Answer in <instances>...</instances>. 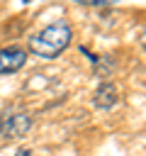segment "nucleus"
<instances>
[{
  "instance_id": "obj_1",
  "label": "nucleus",
  "mask_w": 146,
  "mask_h": 156,
  "mask_svg": "<svg viewBox=\"0 0 146 156\" xmlns=\"http://www.w3.org/2000/svg\"><path fill=\"white\" fill-rule=\"evenodd\" d=\"M73 39V29L66 20H56L46 27H41L32 39H29V51L41 56V58H56L68 49Z\"/></svg>"
},
{
  "instance_id": "obj_5",
  "label": "nucleus",
  "mask_w": 146,
  "mask_h": 156,
  "mask_svg": "<svg viewBox=\"0 0 146 156\" xmlns=\"http://www.w3.org/2000/svg\"><path fill=\"white\" fill-rule=\"evenodd\" d=\"M15 156H32V151H29V149H19Z\"/></svg>"
},
{
  "instance_id": "obj_4",
  "label": "nucleus",
  "mask_w": 146,
  "mask_h": 156,
  "mask_svg": "<svg viewBox=\"0 0 146 156\" xmlns=\"http://www.w3.org/2000/svg\"><path fill=\"white\" fill-rule=\"evenodd\" d=\"M29 127H32V115H27V112H15V115H10V117L2 122V132H5L7 136H12V139L27 134Z\"/></svg>"
},
{
  "instance_id": "obj_2",
  "label": "nucleus",
  "mask_w": 146,
  "mask_h": 156,
  "mask_svg": "<svg viewBox=\"0 0 146 156\" xmlns=\"http://www.w3.org/2000/svg\"><path fill=\"white\" fill-rule=\"evenodd\" d=\"M27 61V51L19 46H7L0 49V73H15L24 66Z\"/></svg>"
},
{
  "instance_id": "obj_3",
  "label": "nucleus",
  "mask_w": 146,
  "mask_h": 156,
  "mask_svg": "<svg viewBox=\"0 0 146 156\" xmlns=\"http://www.w3.org/2000/svg\"><path fill=\"white\" fill-rule=\"evenodd\" d=\"M117 100H119V90H117V85H114L112 80H102V83L97 85L95 95H92L95 107H102V110L114 107V105H117Z\"/></svg>"
}]
</instances>
